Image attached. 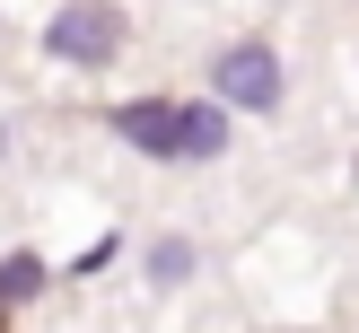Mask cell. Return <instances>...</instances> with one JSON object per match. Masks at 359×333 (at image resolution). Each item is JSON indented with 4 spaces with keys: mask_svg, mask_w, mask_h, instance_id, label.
<instances>
[{
    "mask_svg": "<svg viewBox=\"0 0 359 333\" xmlns=\"http://www.w3.org/2000/svg\"><path fill=\"white\" fill-rule=\"evenodd\" d=\"M114 132L149 158H219L228 149V114L219 105H114Z\"/></svg>",
    "mask_w": 359,
    "mask_h": 333,
    "instance_id": "obj_1",
    "label": "cell"
},
{
    "mask_svg": "<svg viewBox=\"0 0 359 333\" xmlns=\"http://www.w3.org/2000/svg\"><path fill=\"white\" fill-rule=\"evenodd\" d=\"M44 44L62 53V62H88V70H97V62H114V53H123V18L105 9V0H79V9H62V18H53V35H44Z\"/></svg>",
    "mask_w": 359,
    "mask_h": 333,
    "instance_id": "obj_2",
    "label": "cell"
},
{
    "mask_svg": "<svg viewBox=\"0 0 359 333\" xmlns=\"http://www.w3.org/2000/svg\"><path fill=\"white\" fill-rule=\"evenodd\" d=\"M210 88H219L228 105H280V62H272V44H228L219 62H210Z\"/></svg>",
    "mask_w": 359,
    "mask_h": 333,
    "instance_id": "obj_3",
    "label": "cell"
},
{
    "mask_svg": "<svg viewBox=\"0 0 359 333\" xmlns=\"http://www.w3.org/2000/svg\"><path fill=\"white\" fill-rule=\"evenodd\" d=\"M35 290H44V263H35V254L0 263V315H18V298H35Z\"/></svg>",
    "mask_w": 359,
    "mask_h": 333,
    "instance_id": "obj_4",
    "label": "cell"
},
{
    "mask_svg": "<svg viewBox=\"0 0 359 333\" xmlns=\"http://www.w3.org/2000/svg\"><path fill=\"white\" fill-rule=\"evenodd\" d=\"M149 272H158V280H184V272H193V254H184V245H158V263H149Z\"/></svg>",
    "mask_w": 359,
    "mask_h": 333,
    "instance_id": "obj_5",
    "label": "cell"
},
{
    "mask_svg": "<svg viewBox=\"0 0 359 333\" xmlns=\"http://www.w3.org/2000/svg\"><path fill=\"white\" fill-rule=\"evenodd\" d=\"M0 333H9V315H0Z\"/></svg>",
    "mask_w": 359,
    "mask_h": 333,
    "instance_id": "obj_6",
    "label": "cell"
}]
</instances>
